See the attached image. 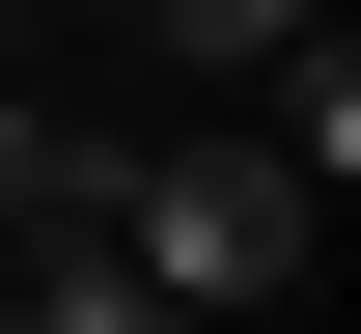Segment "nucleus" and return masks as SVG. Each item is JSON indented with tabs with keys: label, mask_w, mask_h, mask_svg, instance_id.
Instances as JSON below:
<instances>
[{
	"label": "nucleus",
	"mask_w": 361,
	"mask_h": 334,
	"mask_svg": "<svg viewBox=\"0 0 361 334\" xmlns=\"http://www.w3.org/2000/svg\"><path fill=\"white\" fill-rule=\"evenodd\" d=\"M250 140H278V167H306V195L361 167V56H334V28H306V56H278V84H250Z\"/></svg>",
	"instance_id": "nucleus-2"
},
{
	"label": "nucleus",
	"mask_w": 361,
	"mask_h": 334,
	"mask_svg": "<svg viewBox=\"0 0 361 334\" xmlns=\"http://www.w3.org/2000/svg\"><path fill=\"white\" fill-rule=\"evenodd\" d=\"M111 279L167 306V334H250V306L334 279V195L278 167V140H139V167H111Z\"/></svg>",
	"instance_id": "nucleus-1"
}]
</instances>
